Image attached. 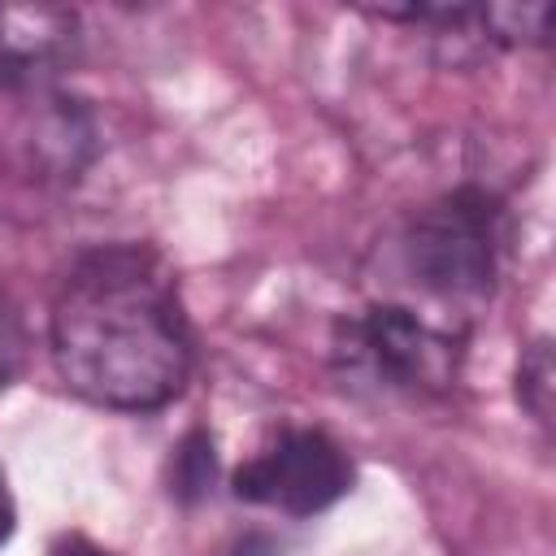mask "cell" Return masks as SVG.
Segmentation results:
<instances>
[{"mask_svg": "<svg viewBox=\"0 0 556 556\" xmlns=\"http://www.w3.org/2000/svg\"><path fill=\"white\" fill-rule=\"evenodd\" d=\"M61 382L113 413H152L191 378V326L169 265L143 243H100L74 256L48 317Z\"/></svg>", "mask_w": 556, "mask_h": 556, "instance_id": "6da1fadb", "label": "cell"}, {"mask_svg": "<svg viewBox=\"0 0 556 556\" xmlns=\"http://www.w3.org/2000/svg\"><path fill=\"white\" fill-rule=\"evenodd\" d=\"M400 269L443 313L482 308L500 269V204L478 187L430 200L400 235Z\"/></svg>", "mask_w": 556, "mask_h": 556, "instance_id": "7a4b0ae2", "label": "cell"}, {"mask_svg": "<svg viewBox=\"0 0 556 556\" xmlns=\"http://www.w3.org/2000/svg\"><path fill=\"white\" fill-rule=\"evenodd\" d=\"M339 356H348V369L391 391L439 395L456 378L460 343L447 326L408 304H374L343 326Z\"/></svg>", "mask_w": 556, "mask_h": 556, "instance_id": "3957f363", "label": "cell"}, {"mask_svg": "<svg viewBox=\"0 0 556 556\" xmlns=\"http://www.w3.org/2000/svg\"><path fill=\"white\" fill-rule=\"evenodd\" d=\"M352 456L326 430H282L269 447L248 456L230 486L239 500L278 508L287 517H313L352 491Z\"/></svg>", "mask_w": 556, "mask_h": 556, "instance_id": "277c9868", "label": "cell"}, {"mask_svg": "<svg viewBox=\"0 0 556 556\" xmlns=\"http://www.w3.org/2000/svg\"><path fill=\"white\" fill-rule=\"evenodd\" d=\"M78 13L61 4H0V91H35L74 65Z\"/></svg>", "mask_w": 556, "mask_h": 556, "instance_id": "5b68a950", "label": "cell"}, {"mask_svg": "<svg viewBox=\"0 0 556 556\" xmlns=\"http://www.w3.org/2000/svg\"><path fill=\"white\" fill-rule=\"evenodd\" d=\"M478 35L482 43H500V48L547 43L552 4H478Z\"/></svg>", "mask_w": 556, "mask_h": 556, "instance_id": "8992f818", "label": "cell"}, {"mask_svg": "<svg viewBox=\"0 0 556 556\" xmlns=\"http://www.w3.org/2000/svg\"><path fill=\"white\" fill-rule=\"evenodd\" d=\"M517 400L526 404V413L539 426L552 421V348H547V339L530 343V352L521 356V365H517Z\"/></svg>", "mask_w": 556, "mask_h": 556, "instance_id": "52a82bcc", "label": "cell"}, {"mask_svg": "<svg viewBox=\"0 0 556 556\" xmlns=\"http://www.w3.org/2000/svg\"><path fill=\"white\" fill-rule=\"evenodd\" d=\"M22 361H26V326L13 300L0 291V391L22 374Z\"/></svg>", "mask_w": 556, "mask_h": 556, "instance_id": "ba28073f", "label": "cell"}, {"mask_svg": "<svg viewBox=\"0 0 556 556\" xmlns=\"http://www.w3.org/2000/svg\"><path fill=\"white\" fill-rule=\"evenodd\" d=\"M9 534H13V495H9L4 473H0V547L9 543Z\"/></svg>", "mask_w": 556, "mask_h": 556, "instance_id": "9c48e42d", "label": "cell"}, {"mask_svg": "<svg viewBox=\"0 0 556 556\" xmlns=\"http://www.w3.org/2000/svg\"><path fill=\"white\" fill-rule=\"evenodd\" d=\"M52 556H109V552H100V547H91V543H83V539H70V543L56 547Z\"/></svg>", "mask_w": 556, "mask_h": 556, "instance_id": "30bf717a", "label": "cell"}]
</instances>
